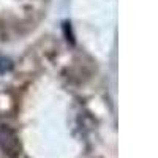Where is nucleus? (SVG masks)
Listing matches in <instances>:
<instances>
[{"instance_id": "7ed1b4c3", "label": "nucleus", "mask_w": 158, "mask_h": 158, "mask_svg": "<svg viewBox=\"0 0 158 158\" xmlns=\"http://www.w3.org/2000/svg\"><path fill=\"white\" fill-rule=\"evenodd\" d=\"M11 70H13V62L6 57H0V76L6 74Z\"/></svg>"}, {"instance_id": "f03ea898", "label": "nucleus", "mask_w": 158, "mask_h": 158, "mask_svg": "<svg viewBox=\"0 0 158 158\" xmlns=\"http://www.w3.org/2000/svg\"><path fill=\"white\" fill-rule=\"evenodd\" d=\"M62 29H63V35H65V38H67V41L70 44H74V33H73V29H71V22L65 21L62 24Z\"/></svg>"}, {"instance_id": "f257e3e1", "label": "nucleus", "mask_w": 158, "mask_h": 158, "mask_svg": "<svg viewBox=\"0 0 158 158\" xmlns=\"http://www.w3.org/2000/svg\"><path fill=\"white\" fill-rule=\"evenodd\" d=\"M0 150L8 158H16L21 152L19 136L8 125H0Z\"/></svg>"}]
</instances>
